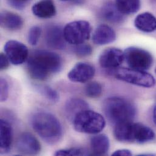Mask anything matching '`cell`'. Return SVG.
Masks as SVG:
<instances>
[{"label": "cell", "instance_id": "cell-1", "mask_svg": "<svg viewBox=\"0 0 156 156\" xmlns=\"http://www.w3.org/2000/svg\"><path fill=\"white\" fill-rule=\"evenodd\" d=\"M62 67V60L57 54L39 50L33 52L27 61L30 76L37 80H44L51 74L58 73Z\"/></svg>", "mask_w": 156, "mask_h": 156}, {"label": "cell", "instance_id": "cell-2", "mask_svg": "<svg viewBox=\"0 0 156 156\" xmlns=\"http://www.w3.org/2000/svg\"><path fill=\"white\" fill-rule=\"evenodd\" d=\"M31 124L34 131L47 144L58 143L63 136L62 125L53 114L47 112H38L34 114Z\"/></svg>", "mask_w": 156, "mask_h": 156}, {"label": "cell", "instance_id": "cell-3", "mask_svg": "<svg viewBox=\"0 0 156 156\" xmlns=\"http://www.w3.org/2000/svg\"><path fill=\"white\" fill-rule=\"evenodd\" d=\"M103 110L108 120L115 125L132 122L136 115V108L128 100L117 97L105 100Z\"/></svg>", "mask_w": 156, "mask_h": 156}, {"label": "cell", "instance_id": "cell-4", "mask_svg": "<svg viewBox=\"0 0 156 156\" xmlns=\"http://www.w3.org/2000/svg\"><path fill=\"white\" fill-rule=\"evenodd\" d=\"M114 134L117 140L125 143L144 144L153 140L155 137V134L151 128L132 122L115 125Z\"/></svg>", "mask_w": 156, "mask_h": 156}, {"label": "cell", "instance_id": "cell-5", "mask_svg": "<svg viewBox=\"0 0 156 156\" xmlns=\"http://www.w3.org/2000/svg\"><path fill=\"white\" fill-rule=\"evenodd\" d=\"M73 122L77 131L92 134L100 133L106 125L105 120L100 114L88 109L79 112Z\"/></svg>", "mask_w": 156, "mask_h": 156}, {"label": "cell", "instance_id": "cell-6", "mask_svg": "<svg viewBox=\"0 0 156 156\" xmlns=\"http://www.w3.org/2000/svg\"><path fill=\"white\" fill-rule=\"evenodd\" d=\"M90 32V24L84 20L69 23L63 29L64 37L66 42L75 45L84 43L89 38Z\"/></svg>", "mask_w": 156, "mask_h": 156}, {"label": "cell", "instance_id": "cell-7", "mask_svg": "<svg viewBox=\"0 0 156 156\" xmlns=\"http://www.w3.org/2000/svg\"><path fill=\"white\" fill-rule=\"evenodd\" d=\"M115 76L121 81L145 87H151L156 84L155 79L151 74L132 68H120L115 71Z\"/></svg>", "mask_w": 156, "mask_h": 156}, {"label": "cell", "instance_id": "cell-8", "mask_svg": "<svg viewBox=\"0 0 156 156\" xmlns=\"http://www.w3.org/2000/svg\"><path fill=\"white\" fill-rule=\"evenodd\" d=\"M124 58L130 68L144 71L148 69L152 65L153 57L147 51L131 47L124 52Z\"/></svg>", "mask_w": 156, "mask_h": 156}, {"label": "cell", "instance_id": "cell-9", "mask_svg": "<svg viewBox=\"0 0 156 156\" xmlns=\"http://www.w3.org/2000/svg\"><path fill=\"white\" fill-rule=\"evenodd\" d=\"M4 52L9 62L14 65L23 64L29 55L27 48L24 44L15 40H10L5 43Z\"/></svg>", "mask_w": 156, "mask_h": 156}, {"label": "cell", "instance_id": "cell-10", "mask_svg": "<svg viewBox=\"0 0 156 156\" xmlns=\"http://www.w3.org/2000/svg\"><path fill=\"white\" fill-rule=\"evenodd\" d=\"M16 149L21 154L37 155L41 151V145L37 139L32 134L24 133L18 137Z\"/></svg>", "mask_w": 156, "mask_h": 156}, {"label": "cell", "instance_id": "cell-11", "mask_svg": "<svg viewBox=\"0 0 156 156\" xmlns=\"http://www.w3.org/2000/svg\"><path fill=\"white\" fill-rule=\"evenodd\" d=\"M124 59V52L119 49L111 48L105 50L101 54L99 63L103 68H117L122 63Z\"/></svg>", "mask_w": 156, "mask_h": 156}, {"label": "cell", "instance_id": "cell-12", "mask_svg": "<svg viewBox=\"0 0 156 156\" xmlns=\"http://www.w3.org/2000/svg\"><path fill=\"white\" fill-rule=\"evenodd\" d=\"M95 68L87 63H78L69 72L68 78L73 82L85 83L95 75Z\"/></svg>", "mask_w": 156, "mask_h": 156}, {"label": "cell", "instance_id": "cell-13", "mask_svg": "<svg viewBox=\"0 0 156 156\" xmlns=\"http://www.w3.org/2000/svg\"><path fill=\"white\" fill-rule=\"evenodd\" d=\"M46 41L48 45L54 49H63L66 46V40L63 29L60 27L53 26L49 27L46 33Z\"/></svg>", "mask_w": 156, "mask_h": 156}, {"label": "cell", "instance_id": "cell-14", "mask_svg": "<svg viewBox=\"0 0 156 156\" xmlns=\"http://www.w3.org/2000/svg\"><path fill=\"white\" fill-rule=\"evenodd\" d=\"M116 38L114 30L109 26L102 24L97 27L94 32L92 40L97 45H105L113 42Z\"/></svg>", "mask_w": 156, "mask_h": 156}, {"label": "cell", "instance_id": "cell-15", "mask_svg": "<svg viewBox=\"0 0 156 156\" xmlns=\"http://www.w3.org/2000/svg\"><path fill=\"white\" fill-rule=\"evenodd\" d=\"M33 13L38 18H49L56 13V9L52 0H41L32 7Z\"/></svg>", "mask_w": 156, "mask_h": 156}, {"label": "cell", "instance_id": "cell-16", "mask_svg": "<svg viewBox=\"0 0 156 156\" xmlns=\"http://www.w3.org/2000/svg\"><path fill=\"white\" fill-rule=\"evenodd\" d=\"M0 148L2 153H8L12 142V129L10 123L3 119L0 122Z\"/></svg>", "mask_w": 156, "mask_h": 156}, {"label": "cell", "instance_id": "cell-17", "mask_svg": "<svg viewBox=\"0 0 156 156\" xmlns=\"http://www.w3.org/2000/svg\"><path fill=\"white\" fill-rule=\"evenodd\" d=\"M136 28L145 32H152L156 30V18L149 12L139 15L134 21Z\"/></svg>", "mask_w": 156, "mask_h": 156}, {"label": "cell", "instance_id": "cell-18", "mask_svg": "<svg viewBox=\"0 0 156 156\" xmlns=\"http://www.w3.org/2000/svg\"><path fill=\"white\" fill-rule=\"evenodd\" d=\"M90 148L92 154L96 156L105 154L109 148V140L105 134H97L90 139Z\"/></svg>", "mask_w": 156, "mask_h": 156}, {"label": "cell", "instance_id": "cell-19", "mask_svg": "<svg viewBox=\"0 0 156 156\" xmlns=\"http://www.w3.org/2000/svg\"><path fill=\"white\" fill-rule=\"evenodd\" d=\"M1 26L9 30H15L21 28L23 24L22 18L12 12H3L1 14Z\"/></svg>", "mask_w": 156, "mask_h": 156}, {"label": "cell", "instance_id": "cell-20", "mask_svg": "<svg viewBox=\"0 0 156 156\" xmlns=\"http://www.w3.org/2000/svg\"><path fill=\"white\" fill-rule=\"evenodd\" d=\"M88 104L82 99L74 98L70 99L66 104L65 112L68 117L73 120L77 114L88 109Z\"/></svg>", "mask_w": 156, "mask_h": 156}, {"label": "cell", "instance_id": "cell-21", "mask_svg": "<svg viewBox=\"0 0 156 156\" xmlns=\"http://www.w3.org/2000/svg\"><path fill=\"white\" fill-rule=\"evenodd\" d=\"M101 15L106 20L112 23H119L123 18V14L118 10L115 4L111 2H108L103 7Z\"/></svg>", "mask_w": 156, "mask_h": 156}, {"label": "cell", "instance_id": "cell-22", "mask_svg": "<svg viewBox=\"0 0 156 156\" xmlns=\"http://www.w3.org/2000/svg\"><path fill=\"white\" fill-rule=\"evenodd\" d=\"M115 4L122 14H131L139 10L140 2V0H115Z\"/></svg>", "mask_w": 156, "mask_h": 156}, {"label": "cell", "instance_id": "cell-23", "mask_svg": "<svg viewBox=\"0 0 156 156\" xmlns=\"http://www.w3.org/2000/svg\"><path fill=\"white\" fill-rule=\"evenodd\" d=\"M101 92L102 86L97 81L90 82L85 87V94L90 98L98 97Z\"/></svg>", "mask_w": 156, "mask_h": 156}, {"label": "cell", "instance_id": "cell-24", "mask_svg": "<svg viewBox=\"0 0 156 156\" xmlns=\"http://www.w3.org/2000/svg\"><path fill=\"white\" fill-rule=\"evenodd\" d=\"M55 156H84L87 155L86 151L82 148H72L69 149H63L58 150Z\"/></svg>", "mask_w": 156, "mask_h": 156}, {"label": "cell", "instance_id": "cell-25", "mask_svg": "<svg viewBox=\"0 0 156 156\" xmlns=\"http://www.w3.org/2000/svg\"><path fill=\"white\" fill-rule=\"evenodd\" d=\"M41 34V29L38 26L32 27L28 34V42L32 46H35L40 38Z\"/></svg>", "mask_w": 156, "mask_h": 156}, {"label": "cell", "instance_id": "cell-26", "mask_svg": "<svg viewBox=\"0 0 156 156\" xmlns=\"http://www.w3.org/2000/svg\"><path fill=\"white\" fill-rule=\"evenodd\" d=\"M41 93L52 101L56 102L59 99V95L57 92L52 89V87L47 86H43L40 87Z\"/></svg>", "mask_w": 156, "mask_h": 156}, {"label": "cell", "instance_id": "cell-27", "mask_svg": "<svg viewBox=\"0 0 156 156\" xmlns=\"http://www.w3.org/2000/svg\"><path fill=\"white\" fill-rule=\"evenodd\" d=\"M77 46L76 48L75 51L76 54L80 57H85L89 55L92 52V48L89 44L82 43Z\"/></svg>", "mask_w": 156, "mask_h": 156}, {"label": "cell", "instance_id": "cell-28", "mask_svg": "<svg viewBox=\"0 0 156 156\" xmlns=\"http://www.w3.org/2000/svg\"><path fill=\"white\" fill-rule=\"evenodd\" d=\"M0 86V99L1 101H4L7 99L9 95V85L4 78H1Z\"/></svg>", "mask_w": 156, "mask_h": 156}, {"label": "cell", "instance_id": "cell-29", "mask_svg": "<svg viewBox=\"0 0 156 156\" xmlns=\"http://www.w3.org/2000/svg\"><path fill=\"white\" fill-rule=\"evenodd\" d=\"M9 60L8 59L7 57L5 54H1V57H0V67L1 70L5 69L9 66Z\"/></svg>", "mask_w": 156, "mask_h": 156}, {"label": "cell", "instance_id": "cell-30", "mask_svg": "<svg viewBox=\"0 0 156 156\" xmlns=\"http://www.w3.org/2000/svg\"><path fill=\"white\" fill-rule=\"evenodd\" d=\"M112 156H132V153L126 149H122V150H118L115 151L113 154Z\"/></svg>", "mask_w": 156, "mask_h": 156}, {"label": "cell", "instance_id": "cell-31", "mask_svg": "<svg viewBox=\"0 0 156 156\" xmlns=\"http://www.w3.org/2000/svg\"><path fill=\"white\" fill-rule=\"evenodd\" d=\"M153 120H154V123L156 125V106L154 108L153 111Z\"/></svg>", "mask_w": 156, "mask_h": 156}, {"label": "cell", "instance_id": "cell-32", "mask_svg": "<svg viewBox=\"0 0 156 156\" xmlns=\"http://www.w3.org/2000/svg\"><path fill=\"white\" fill-rule=\"evenodd\" d=\"M12 1H15V2H20V3H23L24 1H28V0H11Z\"/></svg>", "mask_w": 156, "mask_h": 156}, {"label": "cell", "instance_id": "cell-33", "mask_svg": "<svg viewBox=\"0 0 156 156\" xmlns=\"http://www.w3.org/2000/svg\"><path fill=\"white\" fill-rule=\"evenodd\" d=\"M62 1H71V0H62Z\"/></svg>", "mask_w": 156, "mask_h": 156}, {"label": "cell", "instance_id": "cell-34", "mask_svg": "<svg viewBox=\"0 0 156 156\" xmlns=\"http://www.w3.org/2000/svg\"></svg>", "mask_w": 156, "mask_h": 156}]
</instances>
